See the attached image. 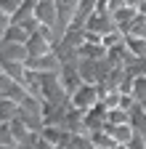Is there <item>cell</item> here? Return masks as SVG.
Returning <instances> with one entry per match:
<instances>
[{"label":"cell","mask_w":146,"mask_h":149,"mask_svg":"<svg viewBox=\"0 0 146 149\" xmlns=\"http://www.w3.org/2000/svg\"><path fill=\"white\" fill-rule=\"evenodd\" d=\"M0 69H3L8 77H13L16 83H21V80L27 77V64H24V61H3V64H0Z\"/></svg>","instance_id":"10"},{"label":"cell","mask_w":146,"mask_h":149,"mask_svg":"<svg viewBox=\"0 0 146 149\" xmlns=\"http://www.w3.org/2000/svg\"><path fill=\"white\" fill-rule=\"evenodd\" d=\"M88 136H90V141H93V149H112V146L117 144L109 128H98V130H90Z\"/></svg>","instance_id":"6"},{"label":"cell","mask_w":146,"mask_h":149,"mask_svg":"<svg viewBox=\"0 0 146 149\" xmlns=\"http://www.w3.org/2000/svg\"><path fill=\"white\" fill-rule=\"evenodd\" d=\"M130 96L136 101H146V74H138V77H130Z\"/></svg>","instance_id":"12"},{"label":"cell","mask_w":146,"mask_h":149,"mask_svg":"<svg viewBox=\"0 0 146 149\" xmlns=\"http://www.w3.org/2000/svg\"><path fill=\"white\" fill-rule=\"evenodd\" d=\"M27 67L35 69V72H59V69L64 67V61H61L59 51L53 48V51H48V53H43V56H32V59L27 61Z\"/></svg>","instance_id":"3"},{"label":"cell","mask_w":146,"mask_h":149,"mask_svg":"<svg viewBox=\"0 0 146 149\" xmlns=\"http://www.w3.org/2000/svg\"><path fill=\"white\" fill-rule=\"evenodd\" d=\"M29 37H32V32H29V29H24L21 24H11V29L6 32L3 40H11V43H27Z\"/></svg>","instance_id":"13"},{"label":"cell","mask_w":146,"mask_h":149,"mask_svg":"<svg viewBox=\"0 0 146 149\" xmlns=\"http://www.w3.org/2000/svg\"><path fill=\"white\" fill-rule=\"evenodd\" d=\"M98 101H101V88H98L96 83H82V85L69 96V104L75 107V109H80V112L93 109Z\"/></svg>","instance_id":"1"},{"label":"cell","mask_w":146,"mask_h":149,"mask_svg":"<svg viewBox=\"0 0 146 149\" xmlns=\"http://www.w3.org/2000/svg\"><path fill=\"white\" fill-rule=\"evenodd\" d=\"M56 45H53L48 37L37 29V32H32V37L27 40V51H29V59L32 56H43V53H48V51H53Z\"/></svg>","instance_id":"5"},{"label":"cell","mask_w":146,"mask_h":149,"mask_svg":"<svg viewBox=\"0 0 146 149\" xmlns=\"http://www.w3.org/2000/svg\"><path fill=\"white\" fill-rule=\"evenodd\" d=\"M138 13H143V16H146V0H141V6H138Z\"/></svg>","instance_id":"17"},{"label":"cell","mask_w":146,"mask_h":149,"mask_svg":"<svg viewBox=\"0 0 146 149\" xmlns=\"http://www.w3.org/2000/svg\"><path fill=\"white\" fill-rule=\"evenodd\" d=\"M109 130H112V136H114V141L117 144H127L133 136H136V130H133V125L130 123H122V125H106Z\"/></svg>","instance_id":"11"},{"label":"cell","mask_w":146,"mask_h":149,"mask_svg":"<svg viewBox=\"0 0 146 149\" xmlns=\"http://www.w3.org/2000/svg\"><path fill=\"white\" fill-rule=\"evenodd\" d=\"M11 144H16V139L11 133V123L0 120V146H11Z\"/></svg>","instance_id":"14"},{"label":"cell","mask_w":146,"mask_h":149,"mask_svg":"<svg viewBox=\"0 0 146 149\" xmlns=\"http://www.w3.org/2000/svg\"><path fill=\"white\" fill-rule=\"evenodd\" d=\"M19 112H21V104L19 101H13L11 96H0V120H16L19 117Z\"/></svg>","instance_id":"7"},{"label":"cell","mask_w":146,"mask_h":149,"mask_svg":"<svg viewBox=\"0 0 146 149\" xmlns=\"http://www.w3.org/2000/svg\"><path fill=\"white\" fill-rule=\"evenodd\" d=\"M106 45L104 43H82L80 45V51H77V56L80 59H106Z\"/></svg>","instance_id":"8"},{"label":"cell","mask_w":146,"mask_h":149,"mask_svg":"<svg viewBox=\"0 0 146 149\" xmlns=\"http://www.w3.org/2000/svg\"><path fill=\"white\" fill-rule=\"evenodd\" d=\"M35 16H37L40 27H51V29L59 32V3L56 0H40V3L35 6Z\"/></svg>","instance_id":"2"},{"label":"cell","mask_w":146,"mask_h":149,"mask_svg":"<svg viewBox=\"0 0 146 149\" xmlns=\"http://www.w3.org/2000/svg\"><path fill=\"white\" fill-rule=\"evenodd\" d=\"M11 24H13V16H11L8 11H3V8H0V40L6 37V32L11 29Z\"/></svg>","instance_id":"15"},{"label":"cell","mask_w":146,"mask_h":149,"mask_svg":"<svg viewBox=\"0 0 146 149\" xmlns=\"http://www.w3.org/2000/svg\"><path fill=\"white\" fill-rule=\"evenodd\" d=\"M3 61H29V51L27 43H11V40H0V64Z\"/></svg>","instance_id":"4"},{"label":"cell","mask_w":146,"mask_h":149,"mask_svg":"<svg viewBox=\"0 0 146 149\" xmlns=\"http://www.w3.org/2000/svg\"><path fill=\"white\" fill-rule=\"evenodd\" d=\"M13 83H16V80H13V77H8V74L0 69V96H6V93L11 91V85H13Z\"/></svg>","instance_id":"16"},{"label":"cell","mask_w":146,"mask_h":149,"mask_svg":"<svg viewBox=\"0 0 146 149\" xmlns=\"http://www.w3.org/2000/svg\"><path fill=\"white\" fill-rule=\"evenodd\" d=\"M125 45L136 59H146V35H125Z\"/></svg>","instance_id":"9"}]
</instances>
